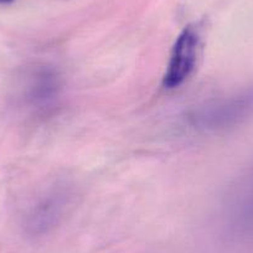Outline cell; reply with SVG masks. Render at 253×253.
<instances>
[{
	"instance_id": "6da1fadb",
	"label": "cell",
	"mask_w": 253,
	"mask_h": 253,
	"mask_svg": "<svg viewBox=\"0 0 253 253\" xmlns=\"http://www.w3.org/2000/svg\"><path fill=\"white\" fill-rule=\"evenodd\" d=\"M253 117V84L225 97L212 99L190 114L193 128L201 132L233 129Z\"/></svg>"
},
{
	"instance_id": "7a4b0ae2",
	"label": "cell",
	"mask_w": 253,
	"mask_h": 253,
	"mask_svg": "<svg viewBox=\"0 0 253 253\" xmlns=\"http://www.w3.org/2000/svg\"><path fill=\"white\" fill-rule=\"evenodd\" d=\"M201 43L203 35L199 24H190L180 33L172 46L167 71L163 77L165 88H177L190 79L198 63Z\"/></svg>"
},
{
	"instance_id": "3957f363",
	"label": "cell",
	"mask_w": 253,
	"mask_h": 253,
	"mask_svg": "<svg viewBox=\"0 0 253 253\" xmlns=\"http://www.w3.org/2000/svg\"><path fill=\"white\" fill-rule=\"evenodd\" d=\"M232 232L242 238H253V165L237 179L227 205Z\"/></svg>"
},
{
	"instance_id": "277c9868",
	"label": "cell",
	"mask_w": 253,
	"mask_h": 253,
	"mask_svg": "<svg viewBox=\"0 0 253 253\" xmlns=\"http://www.w3.org/2000/svg\"><path fill=\"white\" fill-rule=\"evenodd\" d=\"M69 191L63 186L53 187L36 204L28 218V231L34 236L43 235L55 227L69 205Z\"/></svg>"
},
{
	"instance_id": "5b68a950",
	"label": "cell",
	"mask_w": 253,
	"mask_h": 253,
	"mask_svg": "<svg viewBox=\"0 0 253 253\" xmlns=\"http://www.w3.org/2000/svg\"><path fill=\"white\" fill-rule=\"evenodd\" d=\"M13 0H0V4H5V3H10Z\"/></svg>"
}]
</instances>
